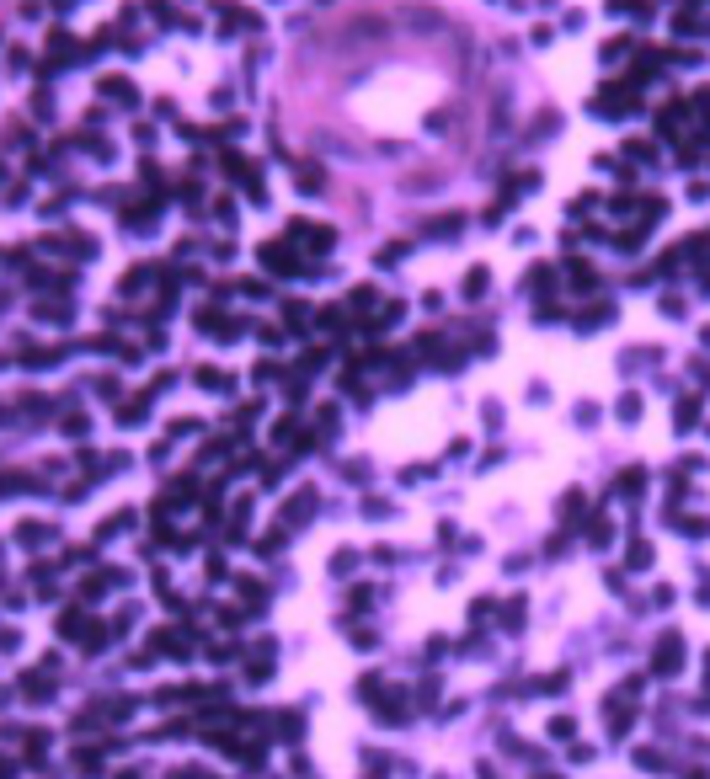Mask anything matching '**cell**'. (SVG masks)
I'll list each match as a JSON object with an SVG mask.
<instances>
[{
    "label": "cell",
    "mask_w": 710,
    "mask_h": 779,
    "mask_svg": "<svg viewBox=\"0 0 710 779\" xmlns=\"http://www.w3.org/2000/svg\"><path fill=\"white\" fill-rule=\"evenodd\" d=\"M102 96H112V102H134V86H128V80H118V75H107V80H102Z\"/></svg>",
    "instance_id": "6da1fadb"
}]
</instances>
